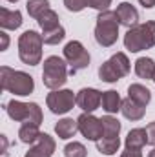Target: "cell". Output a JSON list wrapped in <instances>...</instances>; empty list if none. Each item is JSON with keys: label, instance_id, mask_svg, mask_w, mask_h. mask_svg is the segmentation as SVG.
Wrapping results in <instances>:
<instances>
[{"label": "cell", "instance_id": "obj_1", "mask_svg": "<svg viewBox=\"0 0 155 157\" xmlns=\"http://www.w3.org/2000/svg\"><path fill=\"white\" fill-rule=\"evenodd\" d=\"M0 84L4 91H9L18 97H28L35 90V80L29 73L13 70L9 66L0 68Z\"/></svg>", "mask_w": 155, "mask_h": 157}, {"label": "cell", "instance_id": "obj_2", "mask_svg": "<svg viewBox=\"0 0 155 157\" xmlns=\"http://www.w3.org/2000/svg\"><path fill=\"white\" fill-rule=\"evenodd\" d=\"M155 46V20L144 24H137L130 28L124 35V48L131 53H139L142 49H150Z\"/></svg>", "mask_w": 155, "mask_h": 157}, {"label": "cell", "instance_id": "obj_3", "mask_svg": "<svg viewBox=\"0 0 155 157\" xmlns=\"http://www.w3.org/2000/svg\"><path fill=\"white\" fill-rule=\"evenodd\" d=\"M119 17L115 11H100L97 15V24H95V40L102 48H112L119 39Z\"/></svg>", "mask_w": 155, "mask_h": 157}, {"label": "cell", "instance_id": "obj_4", "mask_svg": "<svg viewBox=\"0 0 155 157\" xmlns=\"http://www.w3.org/2000/svg\"><path fill=\"white\" fill-rule=\"evenodd\" d=\"M70 75L68 70V62L66 59L59 57V55H51L44 60V68H42V82L46 88L49 90H60Z\"/></svg>", "mask_w": 155, "mask_h": 157}, {"label": "cell", "instance_id": "obj_5", "mask_svg": "<svg viewBox=\"0 0 155 157\" xmlns=\"http://www.w3.org/2000/svg\"><path fill=\"white\" fill-rule=\"evenodd\" d=\"M42 46H44V39L42 35L28 29L18 37V59L28 64V66H37L42 60Z\"/></svg>", "mask_w": 155, "mask_h": 157}, {"label": "cell", "instance_id": "obj_6", "mask_svg": "<svg viewBox=\"0 0 155 157\" xmlns=\"http://www.w3.org/2000/svg\"><path fill=\"white\" fill-rule=\"evenodd\" d=\"M7 115L17 122H35L42 124V110L37 102H22V101H9L6 104Z\"/></svg>", "mask_w": 155, "mask_h": 157}, {"label": "cell", "instance_id": "obj_7", "mask_svg": "<svg viewBox=\"0 0 155 157\" xmlns=\"http://www.w3.org/2000/svg\"><path fill=\"white\" fill-rule=\"evenodd\" d=\"M64 59L70 66V75H75L80 70H86L89 66V60H91L88 49L78 40H70L64 46Z\"/></svg>", "mask_w": 155, "mask_h": 157}, {"label": "cell", "instance_id": "obj_8", "mask_svg": "<svg viewBox=\"0 0 155 157\" xmlns=\"http://www.w3.org/2000/svg\"><path fill=\"white\" fill-rule=\"evenodd\" d=\"M46 104L51 113L64 115V113L71 112L73 106H77V93H73L71 90H62V88L51 90L46 97Z\"/></svg>", "mask_w": 155, "mask_h": 157}, {"label": "cell", "instance_id": "obj_9", "mask_svg": "<svg viewBox=\"0 0 155 157\" xmlns=\"http://www.w3.org/2000/svg\"><path fill=\"white\" fill-rule=\"evenodd\" d=\"M78 122V132L88 139V141H93L97 143L99 139H102L104 135V130H102V121L99 117H95L93 113H86L82 112L77 119Z\"/></svg>", "mask_w": 155, "mask_h": 157}, {"label": "cell", "instance_id": "obj_10", "mask_svg": "<svg viewBox=\"0 0 155 157\" xmlns=\"http://www.w3.org/2000/svg\"><path fill=\"white\" fill-rule=\"evenodd\" d=\"M100 102H102V93L97 88H82L77 91V106L86 113H93L95 110H99Z\"/></svg>", "mask_w": 155, "mask_h": 157}, {"label": "cell", "instance_id": "obj_11", "mask_svg": "<svg viewBox=\"0 0 155 157\" xmlns=\"http://www.w3.org/2000/svg\"><path fill=\"white\" fill-rule=\"evenodd\" d=\"M55 139L49 133H40L39 139L29 146L24 157H51L55 154Z\"/></svg>", "mask_w": 155, "mask_h": 157}, {"label": "cell", "instance_id": "obj_12", "mask_svg": "<svg viewBox=\"0 0 155 157\" xmlns=\"http://www.w3.org/2000/svg\"><path fill=\"white\" fill-rule=\"evenodd\" d=\"M117 17H119V22H120V26H124V28H135L137 24H139V11H137V7L135 6H131L130 2H120L119 6H117L115 9Z\"/></svg>", "mask_w": 155, "mask_h": 157}, {"label": "cell", "instance_id": "obj_13", "mask_svg": "<svg viewBox=\"0 0 155 157\" xmlns=\"http://www.w3.org/2000/svg\"><path fill=\"white\" fill-rule=\"evenodd\" d=\"M22 13L18 9H7V7H2L0 9V26L2 29H18L22 26Z\"/></svg>", "mask_w": 155, "mask_h": 157}, {"label": "cell", "instance_id": "obj_14", "mask_svg": "<svg viewBox=\"0 0 155 157\" xmlns=\"http://www.w3.org/2000/svg\"><path fill=\"white\" fill-rule=\"evenodd\" d=\"M120 113L128 119V121H141V119L144 117V113H146V106H142V104L135 102L133 99L126 97V99H122Z\"/></svg>", "mask_w": 155, "mask_h": 157}, {"label": "cell", "instance_id": "obj_15", "mask_svg": "<svg viewBox=\"0 0 155 157\" xmlns=\"http://www.w3.org/2000/svg\"><path fill=\"white\" fill-rule=\"evenodd\" d=\"M146 144H148L146 128H133V130L128 132L126 141H124V146L126 148H130V150H142Z\"/></svg>", "mask_w": 155, "mask_h": 157}, {"label": "cell", "instance_id": "obj_16", "mask_svg": "<svg viewBox=\"0 0 155 157\" xmlns=\"http://www.w3.org/2000/svg\"><path fill=\"white\" fill-rule=\"evenodd\" d=\"M78 132V122L77 119H71V117H64L60 119L57 124H55V133L59 139L62 141H68L71 137H75V133Z\"/></svg>", "mask_w": 155, "mask_h": 157}, {"label": "cell", "instance_id": "obj_17", "mask_svg": "<svg viewBox=\"0 0 155 157\" xmlns=\"http://www.w3.org/2000/svg\"><path fill=\"white\" fill-rule=\"evenodd\" d=\"M102 110L110 115H113L117 112H120V106H122V99L120 95L117 93L115 90H108V91H102V102H100Z\"/></svg>", "mask_w": 155, "mask_h": 157}, {"label": "cell", "instance_id": "obj_18", "mask_svg": "<svg viewBox=\"0 0 155 157\" xmlns=\"http://www.w3.org/2000/svg\"><path fill=\"white\" fill-rule=\"evenodd\" d=\"M128 97L133 99L135 102L142 104V106H148L150 101H152V91H150L146 86L135 82V84H130V86H128Z\"/></svg>", "mask_w": 155, "mask_h": 157}, {"label": "cell", "instance_id": "obj_19", "mask_svg": "<svg viewBox=\"0 0 155 157\" xmlns=\"http://www.w3.org/2000/svg\"><path fill=\"white\" fill-rule=\"evenodd\" d=\"M135 75L139 78H146V80H153L155 75V62L150 57H139L135 60Z\"/></svg>", "mask_w": 155, "mask_h": 157}, {"label": "cell", "instance_id": "obj_20", "mask_svg": "<svg viewBox=\"0 0 155 157\" xmlns=\"http://www.w3.org/2000/svg\"><path fill=\"white\" fill-rule=\"evenodd\" d=\"M40 133H42V132L39 130V124H35V122H22V126H20V130H18L20 143L29 144V146L39 139Z\"/></svg>", "mask_w": 155, "mask_h": 157}, {"label": "cell", "instance_id": "obj_21", "mask_svg": "<svg viewBox=\"0 0 155 157\" xmlns=\"http://www.w3.org/2000/svg\"><path fill=\"white\" fill-rule=\"evenodd\" d=\"M108 60L112 62V66L117 70V73L120 75V78L126 77V75L130 73V70H131V62H130V59L126 57V53H122V51L113 53Z\"/></svg>", "mask_w": 155, "mask_h": 157}, {"label": "cell", "instance_id": "obj_22", "mask_svg": "<svg viewBox=\"0 0 155 157\" xmlns=\"http://www.w3.org/2000/svg\"><path fill=\"white\" fill-rule=\"evenodd\" d=\"M95 144H97V150L102 155H115L119 152V148H120V139L119 137H102Z\"/></svg>", "mask_w": 155, "mask_h": 157}, {"label": "cell", "instance_id": "obj_23", "mask_svg": "<svg viewBox=\"0 0 155 157\" xmlns=\"http://www.w3.org/2000/svg\"><path fill=\"white\" fill-rule=\"evenodd\" d=\"M59 20H60V18H59V15H57L53 9H47L44 15H40L39 18H37V22H39V26H40L42 31H49V29L59 28V26H60Z\"/></svg>", "mask_w": 155, "mask_h": 157}, {"label": "cell", "instance_id": "obj_24", "mask_svg": "<svg viewBox=\"0 0 155 157\" xmlns=\"http://www.w3.org/2000/svg\"><path fill=\"white\" fill-rule=\"evenodd\" d=\"M100 121H102V130H104L102 137H119V133H120V122H119V119L108 113V115L100 117Z\"/></svg>", "mask_w": 155, "mask_h": 157}, {"label": "cell", "instance_id": "obj_25", "mask_svg": "<svg viewBox=\"0 0 155 157\" xmlns=\"http://www.w3.org/2000/svg\"><path fill=\"white\" fill-rule=\"evenodd\" d=\"M26 9L31 18H39L40 15H44L51 7H49V0H28Z\"/></svg>", "mask_w": 155, "mask_h": 157}, {"label": "cell", "instance_id": "obj_26", "mask_svg": "<svg viewBox=\"0 0 155 157\" xmlns=\"http://www.w3.org/2000/svg\"><path fill=\"white\" fill-rule=\"evenodd\" d=\"M99 78L104 80V82H108V84H113L117 80H120V75L117 73V70L112 66V62L106 60V62H102L100 68H99Z\"/></svg>", "mask_w": 155, "mask_h": 157}, {"label": "cell", "instance_id": "obj_27", "mask_svg": "<svg viewBox=\"0 0 155 157\" xmlns=\"http://www.w3.org/2000/svg\"><path fill=\"white\" fill-rule=\"evenodd\" d=\"M42 39H44V44H47V46H57V44H60L66 39V29L62 26H59L55 29L42 31Z\"/></svg>", "mask_w": 155, "mask_h": 157}, {"label": "cell", "instance_id": "obj_28", "mask_svg": "<svg viewBox=\"0 0 155 157\" xmlns=\"http://www.w3.org/2000/svg\"><path fill=\"white\" fill-rule=\"evenodd\" d=\"M64 155L66 157H88V150H86V146L82 143L73 141V143H68L64 146Z\"/></svg>", "mask_w": 155, "mask_h": 157}, {"label": "cell", "instance_id": "obj_29", "mask_svg": "<svg viewBox=\"0 0 155 157\" xmlns=\"http://www.w3.org/2000/svg\"><path fill=\"white\" fill-rule=\"evenodd\" d=\"M64 6H66V9L71 11V13H80L84 7H88L86 0H64Z\"/></svg>", "mask_w": 155, "mask_h": 157}, {"label": "cell", "instance_id": "obj_30", "mask_svg": "<svg viewBox=\"0 0 155 157\" xmlns=\"http://www.w3.org/2000/svg\"><path fill=\"white\" fill-rule=\"evenodd\" d=\"M112 2H113V0H86L88 7L97 9L99 13H100V11H108V9H110V6H112Z\"/></svg>", "mask_w": 155, "mask_h": 157}, {"label": "cell", "instance_id": "obj_31", "mask_svg": "<svg viewBox=\"0 0 155 157\" xmlns=\"http://www.w3.org/2000/svg\"><path fill=\"white\" fill-rule=\"evenodd\" d=\"M146 133H148V144L155 146V121L146 126Z\"/></svg>", "mask_w": 155, "mask_h": 157}, {"label": "cell", "instance_id": "obj_32", "mask_svg": "<svg viewBox=\"0 0 155 157\" xmlns=\"http://www.w3.org/2000/svg\"><path fill=\"white\" fill-rule=\"evenodd\" d=\"M0 40H2V44H0V51H6L7 46H9V37H7L6 31H0Z\"/></svg>", "mask_w": 155, "mask_h": 157}, {"label": "cell", "instance_id": "obj_33", "mask_svg": "<svg viewBox=\"0 0 155 157\" xmlns=\"http://www.w3.org/2000/svg\"><path fill=\"white\" fill-rule=\"evenodd\" d=\"M120 157H142V152L141 150H130V148H126L120 154Z\"/></svg>", "mask_w": 155, "mask_h": 157}, {"label": "cell", "instance_id": "obj_34", "mask_svg": "<svg viewBox=\"0 0 155 157\" xmlns=\"http://www.w3.org/2000/svg\"><path fill=\"white\" fill-rule=\"evenodd\" d=\"M139 4H141L144 9H152V7H155V0H139Z\"/></svg>", "mask_w": 155, "mask_h": 157}, {"label": "cell", "instance_id": "obj_35", "mask_svg": "<svg viewBox=\"0 0 155 157\" xmlns=\"http://www.w3.org/2000/svg\"><path fill=\"white\" fill-rule=\"evenodd\" d=\"M0 139H2V154H6V150H7V137L0 135Z\"/></svg>", "mask_w": 155, "mask_h": 157}, {"label": "cell", "instance_id": "obj_36", "mask_svg": "<svg viewBox=\"0 0 155 157\" xmlns=\"http://www.w3.org/2000/svg\"><path fill=\"white\" fill-rule=\"evenodd\" d=\"M148 157H155V146H153V150H152V152L148 154Z\"/></svg>", "mask_w": 155, "mask_h": 157}, {"label": "cell", "instance_id": "obj_37", "mask_svg": "<svg viewBox=\"0 0 155 157\" xmlns=\"http://www.w3.org/2000/svg\"><path fill=\"white\" fill-rule=\"evenodd\" d=\"M7 2H11V4H15V2H18V0H7Z\"/></svg>", "mask_w": 155, "mask_h": 157}, {"label": "cell", "instance_id": "obj_38", "mask_svg": "<svg viewBox=\"0 0 155 157\" xmlns=\"http://www.w3.org/2000/svg\"><path fill=\"white\" fill-rule=\"evenodd\" d=\"M153 82H155V75H153Z\"/></svg>", "mask_w": 155, "mask_h": 157}]
</instances>
